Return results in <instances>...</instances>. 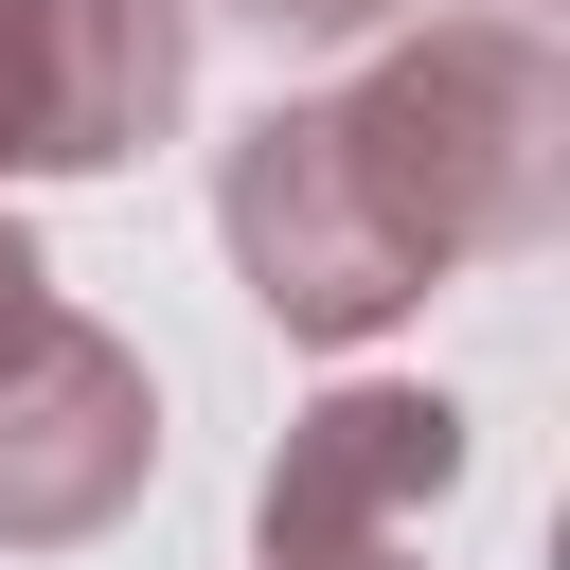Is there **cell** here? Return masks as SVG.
<instances>
[{
	"label": "cell",
	"mask_w": 570,
	"mask_h": 570,
	"mask_svg": "<svg viewBox=\"0 0 570 570\" xmlns=\"http://www.w3.org/2000/svg\"><path fill=\"white\" fill-rule=\"evenodd\" d=\"M463 481V410L410 374H338L321 410H285L267 481H249V552H356V534H428V499Z\"/></svg>",
	"instance_id": "5b68a950"
},
{
	"label": "cell",
	"mask_w": 570,
	"mask_h": 570,
	"mask_svg": "<svg viewBox=\"0 0 570 570\" xmlns=\"http://www.w3.org/2000/svg\"><path fill=\"white\" fill-rule=\"evenodd\" d=\"M249 570H410V534H356V552H249Z\"/></svg>",
	"instance_id": "ba28073f"
},
{
	"label": "cell",
	"mask_w": 570,
	"mask_h": 570,
	"mask_svg": "<svg viewBox=\"0 0 570 570\" xmlns=\"http://www.w3.org/2000/svg\"><path fill=\"white\" fill-rule=\"evenodd\" d=\"M214 232H232V285H249L285 338H321V356H356V338H392V321L428 303V267H410L392 214L356 196L321 89H285V107L214 160Z\"/></svg>",
	"instance_id": "7a4b0ae2"
},
{
	"label": "cell",
	"mask_w": 570,
	"mask_h": 570,
	"mask_svg": "<svg viewBox=\"0 0 570 570\" xmlns=\"http://www.w3.org/2000/svg\"><path fill=\"white\" fill-rule=\"evenodd\" d=\"M142 481H160V374L89 303H36L0 338V552H89L142 517Z\"/></svg>",
	"instance_id": "3957f363"
},
{
	"label": "cell",
	"mask_w": 570,
	"mask_h": 570,
	"mask_svg": "<svg viewBox=\"0 0 570 570\" xmlns=\"http://www.w3.org/2000/svg\"><path fill=\"white\" fill-rule=\"evenodd\" d=\"M517 18H534V0H517Z\"/></svg>",
	"instance_id": "9c48e42d"
},
{
	"label": "cell",
	"mask_w": 570,
	"mask_h": 570,
	"mask_svg": "<svg viewBox=\"0 0 570 570\" xmlns=\"http://www.w3.org/2000/svg\"><path fill=\"white\" fill-rule=\"evenodd\" d=\"M232 18H267L285 53H374V36L410 18V0H232Z\"/></svg>",
	"instance_id": "8992f818"
},
{
	"label": "cell",
	"mask_w": 570,
	"mask_h": 570,
	"mask_svg": "<svg viewBox=\"0 0 570 570\" xmlns=\"http://www.w3.org/2000/svg\"><path fill=\"white\" fill-rule=\"evenodd\" d=\"M36 303H53V267H36V232H18V214H0V338H18V321H36Z\"/></svg>",
	"instance_id": "52a82bcc"
},
{
	"label": "cell",
	"mask_w": 570,
	"mask_h": 570,
	"mask_svg": "<svg viewBox=\"0 0 570 570\" xmlns=\"http://www.w3.org/2000/svg\"><path fill=\"white\" fill-rule=\"evenodd\" d=\"M356 196L392 214V249L445 285V267H499V249H552L570 214V53L552 18L481 0V18H392L374 71L321 89Z\"/></svg>",
	"instance_id": "6da1fadb"
},
{
	"label": "cell",
	"mask_w": 570,
	"mask_h": 570,
	"mask_svg": "<svg viewBox=\"0 0 570 570\" xmlns=\"http://www.w3.org/2000/svg\"><path fill=\"white\" fill-rule=\"evenodd\" d=\"M196 18L178 0H0V178H107L178 125Z\"/></svg>",
	"instance_id": "277c9868"
}]
</instances>
